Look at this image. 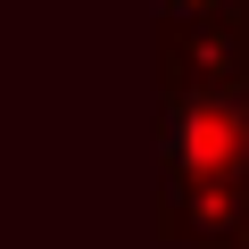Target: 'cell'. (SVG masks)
<instances>
[{
  "label": "cell",
  "instance_id": "3",
  "mask_svg": "<svg viewBox=\"0 0 249 249\" xmlns=\"http://www.w3.org/2000/svg\"><path fill=\"white\" fill-rule=\"evenodd\" d=\"M216 249H249V216H241V224H232V232H224Z\"/></svg>",
  "mask_w": 249,
  "mask_h": 249
},
{
  "label": "cell",
  "instance_id": "1",
  "mask_svg": "<svg viewBox=\"0 0 249 249\" xmlns=\"http://www.w3.org/2000/svg\"><path fill=\"white\" fill-rule=\"evenodd\" d=\"M158 183L249 199V91H166L158 100Z\"/></svg>",
  "mask_w": 249,
  "mask_h": 249
},
{
  "label": "cell",
  "instance_id": "2",
  "mask_svg": "<svg viewBox=\"0 0 249 249\" xmlns=\"http://www.w3.org/2000/svg\"><path fill=\"white\" fill-rule=\"evenodd\" d=\"M249 91V17H158V100Z\"/></svg>",
  "mask_w": 249,
  "mask_h": 249
}]
</instances>
